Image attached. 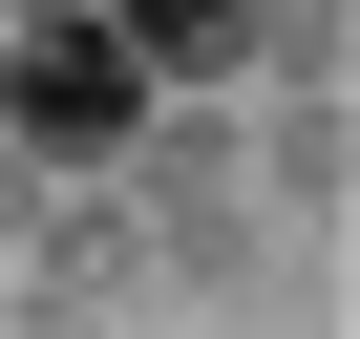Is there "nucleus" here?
<instances>
[{
	"label": "nucleus",
	"instance_id": "obj_5",
	"mask_svg": "<svg viewBox=\"0 0 360 339\" xmlns=\"http://www.w3.org/2000/svg\"><path fill=\"white\" fill-rule=\"evenodd\" d=\"M339 43H360V0H255L233 64H255V85H339Z\"/></svg>",
	"mask_w": 360,
	"mask_h": 339
},
{
	"label": "nucleus",
	"instance_id": "obj_2",
	"mask_svg": "<svg viewBox=\"0 0 360 339\" xmlns=\"http://www.w3.org/2000/svg\"><path fill=\"white\" fill-rule=\"evenodd\" d=\"M148 106V64L106 43V0H0V148L22 170H106Z\"/></svg>",
	"mask_w": 360,
	"mask_h": 339
},
{
	"label": "nucleus",
	"instance_id": "obj_1",
	"mask_svg": "<svg viewBox=\"0 0 360 339\" xmlns=\"http://www.w3.org/2000/svg\"><path fill=\"white\" fill-rule=\"evenodd\" d=\"M106 191L148 212V255H169V297H255V170H233V127L212 106H127V148H106Z\"/></svg>",
	"mask_w": 360,
	"mask_h": 339
},
{
	"label": "nucleus",
	"instance_id": "obj_3",
	"mask_svg": "<svg viewBox=\"0 0 360 339\" xmlns=\"http://www.w3.org/2000/svg\"><path fill=\"white\" fill-rule=\"evenodd\" d=\"M106 43H127L148 85H233V43H255V0H106Z\"/></svg>",
	"mask_w": 360,
	"mask_h": 339
},
{
	"label": "nucleus",
	"instance_id": "obj_4",
	"mask_svg": "<svg viewBox=\"0 0 360 339\" xmlns=\"http://www.w3.org/2000/svg\"><path fill=\"white\" fill-rule=\"evenodd\" d=\"M233 170H255V191H297V212H339V191H360V148H339V85H276V127H255Z\"/></svg>",
	"mask_w": 360,
	"mask_h": 339
}]
</instances>
